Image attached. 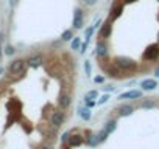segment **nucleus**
Masks as SVG:
<instances>
[{
    "label": "nucleus",
    "instance_id": "obj_1",
    "mask_svg": "<svg viewBox=\"0 0 159 149\" xmlns=\"http://www.w3.org/2000/svg\"><path fill=\"white\" fill-rule=\"evenodd\" d=\"M114 65L117 68H122V70H134L137 67V62L134 59H129V57H123V56H119L114 59Z\"/></svg>",
    "mask_w": 159,
    "mask_h": 149
},
{
    "label": "nucleus",
    "instance_id": "obj_2",
    "mask_svg": "<svg viewBox=\"0 0 159 149\" xmlns=\"http://www.w3.org/2000/svg\"><path fill=\"white\" fill-rule=\"evenodd\" d=\"M156 57H159V45H151L147 48V51L143 53V59L145 61H154Z\"/></svg>",
    "mask_w": 159,
    "mask_h": 149
},
{
    "label": "nucleus",
    "instance_id": "obj_3",
    "mask_svg": "<svg viewBox=\"0 0 159 149\" xmlns=\"http://www.w3.org/2000/svg\"><path fill=\"white\" fill-rule=\"evenodd\" d=\"M24 67H25V61H22V59H16V61L11 62V65H10V71H11L13 74H17V73H22V71H24Z\"/></svg>",
    "mask_w": 159,
    "mask_h": 149
},
{
    "label": "nucleus",
    "instance_id": "obj_4",
    "mask_svg": "<svg viewBox=\"0 0 159 149\" xmlns=\"http://www.w3.org/2000/svg\"><path fill=\"white\" fill-rule=\"evenodd\" d=\"M111 33H112V19H109L108 22H105V23L102 25V30H100V37L108 39V37L111 36Z\"/></svg>",
    "mask_w": 159,
    "mask_h": 149
},
{
    "label": "nucleus",
    "instance_id": "obj_5",
    "mask_svg": "<svg viewBox=\"0 0 159 149\" xmlns=\"http://www.w3.org/2000/svg\"><path fill=\"white\" fill-rule=\"evenodd\" d=\"M136 98H142V90H129L119 95V100H136Z\"/></svg>",
    "mask_w": 159,
    "mask_h": 149
},
{
    "label": "nucleus",
    "instance_id": "obj_6",
    "mask_svg": "<svg viewBox=\"0 0 159 149\" xmlns=\"http://www.w3.org/2000/svg\"><path fill=\"white\" fill-rule=\"evenodd\" d=\"M64 118H66L64 112L56 110V112H53V115H52V124H53L55 127H59V126L64 123Z\"/></svg>",
    "mask_w": 159,
    "mask_h": 149
},
{
    "label": "nucleus",
    "instance_id": "obj_7",
    "mask_svg": "<svg viewBox=\"0 0 159 149\" xmlns=\"http://www.w3.org/2000/svg\"><path fill=\"white\" fill-rule=\"evenodd\" d=\"M122 13H123V5H116L112 10H111V14H109V19H112V20H116V19H119L120 16H122Z\"/></svg>",
    "mask_w": 159,
    "mask_h": 149
},
{
    "label": "nucleus",
    "instance_id": "obj_8",
    "mask_svg": "<svg viewBox=\"0 0 159 149\" xmlns=\"http://www.w3.org/2000/svg\"><path fill=\"white\" fill-rule=\"evenodd\" d=\"M140 87H142L143 90H154V89L157 87V83H156L154 79H145V81H142Z\"/></svg>",
    "mask_w": 159,
    "mask_h": 149
},
{
    "label": "nucleus",
    "instance_id": "obj_9",
    "mask_svg": "<svg viewBox=\"0 0 159 149\" xmlns=\"http://www.w3.org/2000/svg\"><path fill=\"white\" fill-rule=\"evenodd\" d=\"M58 103H59L61 109H67V107L70 106V96H69V95H66V93H61V95H59Z\"/></svg>",
    "mask_w": 159,
    "mask_h": 149
},
{
    "label": "nucleus",
    "instance_id": "obj_10",
    "mask_svg": "<svg viewBox=\"0 0 159 149\" xmlns=\"http://www.w3.org/2000/svg\"><path fill=\"white\" fill-rule=\"evenodd\" d=\"M133 112H134V107L131 104H123L120 107V117H129Z\"/></svg>",
    "mask_w": 159,
    "mask_h": 149
},
{
    "label": "nucleus",
    "instance_id": "obj_11",
    "mask_svg": "<svg viewBox=\"0 0 159 149\" xmlns=\"http://www.w3.org/2000/svg\"><path fill=\"white\" fill-rule=\"evenodd\" d=\"M67 143H69V146H72V147H73V146H80V144L83 143V137H81V135H72Z\"/></svg>",
    "mask_w": 159,
    "mask_h": 149
},
{
    "label": "nucleus",
    "instance_id": "obj_12",
    "mask_svg": "<svg viewBox=\"0 0 159 149\" xmlns=\"http://www.w3.org/2000/svg\"><path fill=\"white\" fill-rule=\"evenodd\" d=\"M78 113H80V117H81L84 121H89V120H91V109H89V107L78 109Z\"/></svg>",
    "mask_w": 159,
    "mask_h": 149
},
{
    "label": "nucleus",
    "instance_id": "obj_13",
    "mask_svg": "<svg viewBox=\"0 0 159 149\" xmlns=\"http://www.w3.org/2000/svg\"><path fill=\"white\" fill-rule=\"evenodd\" d=\"M27 62H28V65H30V67L36 68V67H39V65L42 64V57H41V56H31Z\"/></svg>",
    "mask_w": 159,
    "mask_h": 149
},
{
    "label": "nucleus",
    "instance_id": "obj_14",
    "mask_svg": "<svg viewBox=\"0 0 159 149\" xmlns=\"http://www.w3.org/2000/svg\"><path fill=\"white\" fill-rule=\"evenodd\" d=\"M108 54V50H106V45L103 42H98L97 44V56L98 57H105Z\"/></svg>",
    "mask_w": 159,
    "mask_h": 149
},
{
    "label": "nucleus",
    "instance_id": "obj_15",
    "mask_svg": "<svg viewBox=\"0 0 159 149\" xmlns=\"http://www.w3.org/2000/svg\"><path fill=\"white\" fill-rule=\"evenodd\" d=\"M116 127H117V121H116V120H109V121H106V124H105V129L108 130L109 135L116 130Z\"/></svg>",
    "mask_w": 159,
    "mask_h": 149
},
{
    "label": "nucleus",
    "instance_id": "obj_16",
    "mask_svg": "<svg viewBox=\"0 0 159 149\" xmlns=\"http://www.w3.org/2000/svg\"><path fill=\"white\" fill-rule=\"evenodd\" d=\"M61 39H62L64 42H69V40H72V39H73V31H72V30H66V31L61 34Z\"/></svg>",
    "mask_w": 159,
    "mask_h": 149
},
{
    "label": "nucleus",
    "instance_id": "obj_17",
    "mask_svg": "<svg viewBox=\"0 0 159 149\" xmlns=\"http://www.w3.org/2000/svg\"><path fill=\"white\" fill-rule=\"evenodd\" d=\"M142 107L143 109H153V107H156V101L151 100V98H148V100L142 101Z\"/></svg>",
    "mask_w": 159,
    "mask_h": 149
},
{
    "label": "nucleus",
    "instance_id": "obj_18",
    "mask_svg": "<svg viewBox=\"0 0 159 149\" xmlns=\"http://www.w3.org/2000/svg\"><path fill=\"white\" fill-rule=\"evenodd\" d=\"M86 143H88V144H91V146H95V144H98V138H97V135H94V134H88Z\"/></svg>",
    "mask_w": 159,
    "mask_h": 149
},
{
    "label": "nucleus",
    "instance_id": "obj_19",
    "mask_svg": "<svg viewBox=\"0 0 159 149\" xmlns=\"http://www.w3.org/2000/svg\"><path fill=\"white\" fill-rule=\"evenodd\" d=\"M108 135H109V134H108V130H106V129L103 127V129H102V130H100V132L97 134V138H98V143H103V141H105V140L108 138Z\"/></svg>",
    "mask_w": 159,
    "mask_h": 149
},
{
    "label": "nucleus",
    "instance_id": "obj_20",
    "mask_svg": "<svg viewBox=\"0 0 159 149\" xmlns=\"http://www.w3.org/2000/svg\"><path fill=\"white\" fill-rule=\"evenodd\" d=\"M73 28L75 30L83 28V17H73Z\"/></svg>",
    "mask_w": 159,
    "mask_h": 149
},
{
    "label": "nucleus",
    "instance_id": "obj_21",
    "mask_svg": "<svg viewBox=\"0 0 159 149\" xmlns=\"http://www.w3.org/2000/svg\"><path fill=\"white\" fill-rule=\"evenodd\" d=\"M80 47H81V40H80V37H73V40H72V50H78Z\"/></svg>",
    "mask_w": 159,
    "mask_h": 149
},
{
    "label": "nucleus",
    "instance_id": "obj_22",
    "mask_svg": "<svg viewBox=\"0 0 159 149\" xmlns=\"http://www.w3.org/2000/svg\"><path fill=\"white\" fill-rule=\"evenodd\" d=\"M97 96H98V92H97V90H91V92H88V93H86V96H84V98L94 100V98H97Z\"/></svg>",
    "mask_w": 159,
    "mask_h": 149
},
{
    "label": "nucleus",
    "instance_id": "obj_23",
    "mask_svg": "<svg viewBox=\"0 0 159 149\" xmlns=\"http://www.w3.org/2000/svg\"><path fill=\"white\" fill-rule=\"evenodd\" d=\"M92 33H94V27H89V28L86 30V33H84V34H86V40H88V42H89V39H91Z\"/></svg>",
    "mask_w": 159,
    "mask_h": 149
},
{
    "label": "nucleus",
    "instance_id": "obj_24",
    "mask_svg": "<svg viewBox=\"0 0 159 149\" xmlns=\"http://www.w3.org/2000/svg\"><path fill=\"white\" fill-rule=\"evenodd\" d=\"M108 100H109V95L106 93V95H103V96H102V98H100V100L97 101V104H98V106H100V104H105V103H106Z\"/></svg>",
    "mask_w": 159,
    "mask_h": 149
},
{
    "label": "nucleus",
    "instance_id": "obj_25",
    "mask_svg": "<svg viewBox=\"0 0 159 149\" xmlns=\"http://www.w3.org/2000/svg\"><path fill=\"white\" fill-rule=\"evenodd\" d=\"M70 134H72L70 130H69V132H66V134H62V137H61V141H62V143H67V141H69V138H70Z\"/></svg>",
    "mask_w": 159,
    "mask_h": 149
},
{
    "label": "nucleus",
    "instance_id": "obj_26",
    "mask_svg": "<svg viewBox=\"0 0 159 149\" xmlns=\"http://www.w3.org/2000/svg\"><path fill=\"white\" fill-rule=\"evenodd\" d=\"M84 101H86V107H89V109L95 106V101H94V100H89V98H84Z\"/></svg>",
    "mask_w": 159,
    "mask_h": 149
},
{
    "label": "nucleus",
    "instance_id": "obj_27",
    "mask_svg": "<svg viewBox=\"0 0 159 149\" xmlns=\"http://www.w3.org/2000/svg\"><path fill=\"white\" fill-rule=\"evenodd\" d=\"M84 70H86V74H88V76H89V74H91V64H89V61H86L84 62Z\"/></svg>",
    "mask_w": 159,
    "mask_h": 149
},
{
    "label": "nucleus",
    "instance_id": "obj_28",
    "mask_svg": "<svg viewBox=\"0 0 159 149\" xmlns=\"http://www.w3.org/2000/svg\"><path fill=\"white\" fill-rule=\"evenodd\" d=\"M73 17H83V10H81V8H76V10H75Z\"/></svg>",
    "mask_w": 159,
    "mask_h": 149
},
{
    "label": "nucleus",
    "instance_id": "obj_29",
    "mask_svg": "<svg viewBox=\"0 0 159 149\" xmlns=\"http://www.w3.org/2000/svg\"><path fill=\"white\" fill-rule=\"evenodd\" d=\"M83 3H84L86 6H92V5L97 3V0H83Z\"/></svg>",
    "mask_w": 159,
    "mask_h": 149
},
{
    "label": "nucleus",
    "instance_id": "obj_30",
    "mask_svg": "<svg viewBox=\"0 0 159 149\" xmlns=\"http://www.w3.org/2000/svg\"><path fill=\"white\" fill-rule=\"evenodd\" d=\"M5 53H7V54H13V53H14V47L8 45V47L5 48Z\"/></svg>",
    "mask_w": 159,
    "mask_h": 149
},
{
    "label": "nucleus",
    "instance_id": "obj_31",
    "mask_svg": "<svg viewBox=\"0 0 159 149\" xmlns=\"http://www.w3.org/2000/svg\"><path fill=\"white\" fill-rule=\"evenodd\" d=\"M88 40H86V44H81V47H80V53H84L86 51V48H88Z\"/></svg>",
    "mask_w": 159,
    "mask_h": 149
},
{
    "label": "nucleus",
    "instance_id": "obj_32",
    "mask_svg": "<svg viewBox=\"0 0 159 149\" xmlns=\"http://www.w3.org/2000/svg\"><path fill=\"white\" fill-rule=\"evenodd\" d=\"M94 81H95L97 84H102V83L105 81V78H103V76H97V78H94Z\"/></svg>",
    "mask_w": 159,
    "mask_h": 149
},
{
    "label": "nucleus",
    "instance_id": "obj_33",
    "mask_svg": "<svg viewBox=\"0 0 159 149\" xmlns=\"http://www.w3.org/2000/svg\"><path fill=\"white\" fill-rule=\"evenodd\" d=\"M103 90H105V92H112V90H114V87H111V86H106Z\"/></svg>",
    "mask_w": 159,
    "mask_h": 149
},
{
    "label": "nucleus",
    "instance_id": "obj_34",
    "mask_svg": "<svg viewBox=\"0 0 159 149\" xmlns=\"http://www.w3.org/2000/svg\"><path fill=\"white\" fill-rule=\"evenodd\" d=\"M154 76H156V78H159V67H157V68H156V71H154Z\"/></svg>",
    "mask_w": 159,
    "mask_h": 149
},
{
    "label": "nucleus",
    "instance_id": "obj_35",
    "mask_svg": "<svg viewBox=\"0 0 159 149\" xmlns=\"http://www.w3.org/2000/svg\"><path fill=\"white\" fill-rule=\"evenodd\" d=\"M16 2H17V0H10V5H11V6H14V5H16Z\"/></svg>",
    "mask_w": 159,
    "mask_h": 149
},
{
    "label": "nucleus",
    "instance_id": "obj_36",
    "mask_svg": "<svg viewBox=\"0 0 159 149\" xmlns=\"http://www.w3.org/2000/svg\"><path fill=\"white\" fill-rule=\"evenodd\" d=\"M136 0H125V3H134Z\"/></svg>",
    "mask_w": 159,
    "mask_h": 149
},
{
    "label": "nucleus",
    "instance_id": "obj_37",
    "mask_svg": "<svg viewBox=\"0 0 159 149\" xmlns=\"http://www.w3.org/2000/svg\"><path fill=\"white\" fill-rule=\"evenodd\" d=\"M41 149H50V146H44V147H41Z\"/></svg>",
    "mask_w": 159,
    "mask_h": 149
}]
</instances>
